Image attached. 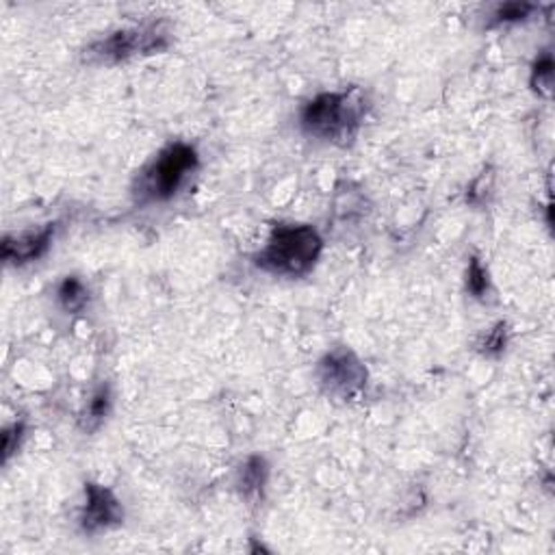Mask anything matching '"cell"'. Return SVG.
<instances>
[{
  "label": "cell",
  "instance_id": "4",
  "mask_svg": "<svg viewBox=\"0 0 555 555\" xmlns=\"http://www.w3.org/2000/svg\"><path fill=\"white\" fill-rule=\"evenodd\" d=\"M168 46V33L161 26H148V29H126L117 31L106 40L89 48V57L96 61H122V59L135 55H150L163 50Z\"/></svg>",
  "mask_w": 555,
  "mask_h": 555
},
{
  "label": "cell",
  "instance_id": "8",
  "mask_svg": "<svg viewBox=\"0 0 555 555\" xmlns=\"http://www.w3.org/2000/svg\"><path fill=\"white\" fill-rule=\"evenodd\" d=\"M59 300L68 313H78L87 304V291L78 278H66L63 285L59 287Z\"/></svg>",
  "mask_w": 555,
  "mask_h": 555
},
{
  "label": "cell",
  "instance_id": "12",
  "mask_svg": "<svg viewBox=\"0 0 555 555\" xmlns=\"http://www.w3.org/2000/svg\"><path fill=\"white\" fill-rule=\"evenodd\" d=\"M551 78H553L551 55H544L542 59H538L536 68H533V85H538V87H551Z\"/></svg>",
  "mask_w": 555,
  "mask_h": 555
},
{
  "label": "cell",
  "instance_id": "2",
  "mask_svg": "<svg viewBox=\"0 0 555 555\" xmlns=\"http://www.w3.org/2000/svg\"><path fill=\"white\" fill-rule=\"evenodd\" d=\"M322 237L311 226H276L265 250L256 256L260 269L278 276H304L322 254Z\"/></svg>",
  "mask_w": 555,
  "mask_h": 555
},
{
  "label": "cell",
  "instance_id": "7",
  "mask_svg": "<svg viewBox=\"0 0 555 555\" xmlns=\"http://www.w3.org/2000/svg\"><path fill=\"white\" fill-rule=\"evenodd\" d=\"M52 234H55V226H46L35 232H24L20 237H7L3 241V259L15 265H24L29 260L40 259L50 245Z\"/></svg>",
  "mask_w": 555,
  "mask_h": 555
},
{
  "label": "cell",
  "instance_id": "14",
  "mask_svg": "<svg viewBox=\"0 0 555 555\" xmlns=\"http://www.w3.org/2000/svg\"><path fill=\"white\" fill-rule=\"evenodd\" d=\"M504 323H499L497 328L493 330L488 336H486L484 341V350L488 351V354H495V351H501L505 345V332H504Z\"/></svg>",
  "mask_w": 555,
  "mask_h": 555
},
{
  "label": "cell",
  "instance_id": "9",
  "mask_svg": "<svg viewBox=\"0 0 555 555\" xmlns=\"http://www.w3.org/2000/svg\"><path fill=\"white\" fill-rule=\"evenodd\" d=\"M265 473H267L265 462L260 460V458H252V460L245 464L241 479L245 493H259L265 484Z\"/></svg>",
  "mask_w": 555,
  "mask_h": 555
},
{
  "label": "cell",
  "instance_id": "6",
  "mask_svg": "<svg viewBox=\"0 0 555 555\" xmlns=\"http://www.w3.org/2000/svg\"><path fill=\"white\" fill-rule=\"evenodd\" d=\"M122 516H124V512H122L120 501L114 497L111 490L98 484H87V504H85L81 516V525L85 532L94 533L106 530V527L117 525Z\"/></svg>",
  "mask_w": 555,
  "mask_h": 555
},
{
  "label": "cell",
  "instance_id": "13",
  "mask_svg": "<svg viewBox=\"0 0 555 555\" xmlns=\"http://www.w3.org/2000/svg\"><path fill=\"white\" fill-rule=\"evenodd\" d=\"M486 287H488V280H486V271L482 269L478 259L471 260V267H469V291L473 296H484Z\"/></svg>",
  "mask_w": 555,
  "mask_h": 555
},
{
  "label": "cell",
  "instance_id": "5",
  "mask_svg": "<svg viewBox=\"0 0 555 555\" xmlns=\"http://www.w3.org/2000/svg\"><path fill=\"white\" fill-rule=\"evenodd\" d=\"M319 378H322L323 387L328 388L330 393L350 397V395H354L362 388V384L367 380V371L351 351L336 350L322 360V365H319Z\"/></svg>",
  "mask_w": 555,
  "mask_h": 555
},
{
  "label": "cell",
  "instance_id": "10",
  "mask_svg": "<svg viewBox=\"0 0 555 555\" xmlns=\"http://www.w3.org/2000/svg\"><path fill=\"white\" fill-rule=\"evenodd\" d=\"M532 12H533V5L508 3V5H501V7L497 9L495 20H497V23H519V20H525Z\"/></svg>",
  "mask_w": 555,
  "mask_h": 555
},
{
  "label": "cell",
  "instance_id": "11",
  "mask_svg": "<svg viewBox=\"0 0 555 555\" xmlns=\"http://www.w3.org/2000/svg\"><path fill=\"white\" fill-rule=\"evenodd\" d=\"M106 410H109V388H100V391L94 395L92 404H89L87 428H96V425L105 419Z\"/></svg>",
  "mask_w": 555,
  "mask_h": 555
},
{
  "label": "cell",
  "instance_id": "1",
  "mask_svg": "<svg viewBox=\"0 0 555 555\" xmlns=\"http://www.w3.org/2000/svg\"><path fill=\"white\" fill-rule=\"evenodd\" d=\"M362 114H365V100L359 89L322 94L306 105L302 126L311 137L345 146L356 137Z\"/></svg>",
  "mask_w": 555,
  "mask_h": 555
},
{
  "label": "cell",
  "instance_id": "3",
  "mask_svg": "<svg viewBox=\"0 0 555 555\" xmlns=\"http://www.w3.org/2000/svg\"><path fill=\"white\" fill-rule=\"evenodd\" d=\"M196 165L197 154L194 148L187 146V143H174L168 150L159 154L157 161L141 176L139 196L150 202L169 200L178 191V187L183 185L187 176L194 172Z\"/></svg>",
  "mask_w": 555,
  "mask_h": 555
}]
</instances>
